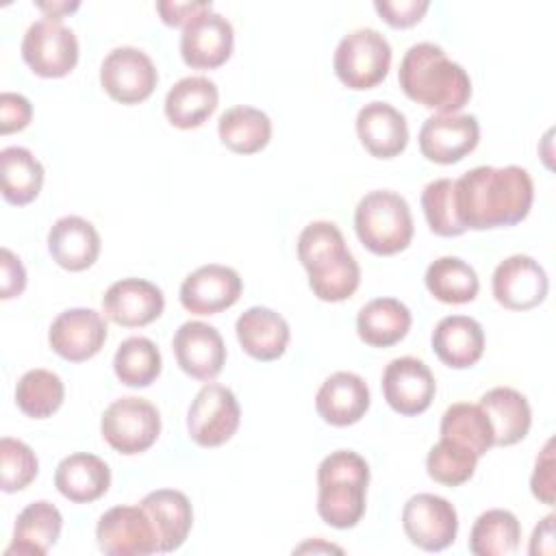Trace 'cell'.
Wrapping results in <instances>:
<instances>
[{"label":"cell","instance_id":"cell-46","mask_svg":"<svg viewBox=\"0 0 556 556\" xmlns=\"http://www.w3.org/2000/svg\"><path fill=\"white\" fill-rule=\"evenodd\" d=\"M26 287V269L22 261L9 250H0V298L11 300L20 295Z\"/></svg>","mask_w":556,"mask_h":556},{"label":"cell","instance_id":"cell-22","mask_svg":"<svg viewBox=\"0 0 556 556\" xmlns=\"http://www.w3.org/2000/svg\"><path fill=\"white\" fill-rule=\"evenodd\" d=\"M100 235L91 222L78 215L59 217L48 232V250L54 263L67 271L89 269L100 254Z\"/></svg>","mask_w":556,"mask_h":556},{"label":"cell","instance_id":"cell-37","mask_svg":"<svg viewBox=\"0 0 556 556\" xmlns=\"http://www.w3.org/2000/svg\"><path fill=\"white\" fill-rule=\"evenodd\" d=\"M161 352L156 343L148 337L124 339L113 356V369L122 384L126 387H150L161 374Z\"/></svg>","mask_w":556,"mask_h":556},{"label":"cell","instance_id":"cell-38","mask_svg":"<svg viewBox=\"0 0 556 556\" xmlns=\"http://www.w3.org/2000/svg\"><path fill=\"white\" fill-rule=\"evenodd\" d=\"M65 397V384L59 374L50 369L26 371L15 387L17 408L33 419H46L54 415Z\"/></svg>","mask_w":556,"mask_h":556},{"label":"cell","instance_id":"cell-10","mask_svg":"<svg viewBox=\"0 0 556 556\" xmlns=\"http://www.w3.org/2000/svg\"><path fill=\"white\" fill-rule=\"evenodd\" d=\"M96 541L111 556H148L159 552V534L141 506H113L96 526Z\"/></svg>","mask_w":556,"mask_h":556},{"label":"cell","instance_id":"cell-48","mask_svg":"<svg viewBox=\"0 0 556 556\" xmlns=\"http://www.w3.org/2000/svg\"><path fill=\"white\" fill-rule=\"evenodd\" d=\"M554 515H547L539 521L530 539V554L532 556H552L554 554Z\"/></svg>","mask_w":556,"mask_h":556},{"label":"cell","instance_id":"cell-39","mask_svg":"<svg viewBox=\"0 0 556 556\" xmlns=\"http://www.w3.org/2000/svg\"><path fill=\"white\" fill-rule=\"evenodd\" d=\"M421 208L428 228L439 237H458L467 230L456 215L452 178H437L428 182L421 191Z\"/></svg>","mask_w":556,"mask_h":556},{"label":"cell","instance_id":"cell-6","mask_svg":"<svg viewBox=\"0 0 556 556\" xmlns=\"http://www.w3.org/2000/svg\"><path fill=\"white\" fill-rule=\"evenodd\" d=\"M102 439L119 454L132 456L150 450L161 434V415L152 402L126 395L111 402L100 419Z\"/></svg>","mask_w":556,"mask_h":556},{"label":"cell","instance_id":"cell-27","mask_svg":"<svg viewBox=\"0 0 556 556\" xmlns=\"http://www.w3.org/2000/svg\"><path fill=\"white\" fill-rule=\"evenodd\" d=\"M152 519L159 534V552L178 549L191 530L193 510L189 497L176 489L150 491L139 504Z\"/></svg>","mask_w":556,"mask_h":556},{"label":"cell","instance_id":"cell-2","mask_svg":"<svg viewBox=\"0 0 556 556\" xmlns=\"http://www.w3.org/2000/svg\"><path fill=\"white\" fill-rule=\"evenodd\" d=\"M397 83L406 98L437 113H458L471 98V80L465 67L430 41H419L404 52Z\"/></svg>","mask_w":556,"mask_h":556},{"label":"cell","instance_id":"cell-44","mask_svg":"<svg viewBox=\"0 0 556 556\" xmlns=\"http://www.w3.org/2000/svg\"><path fill=\"white\" fill-rule=\"evenodd\" d=\"M554 489H556V480H554V439H547L543 450L536 456L534 471L530 476V491L539 502L552 506L554 504Z\"/></svg>","mask_w":556,"mask_h":556},{"label":"cell","instance_id":"cell-32","mask_svg":"<svg viewBox=\"0 0 556 556\" xmlns=\"http://www.w3.org/2000/svg\"><path fill=\"white\" fill-rule=\"evenodd\" d=\"M0 178L2 198L9 204L24 206L33 202L41 191L43 165L28 148L9 146L0 152Z\"/></svg>","mask_w":556,"mask_h":556},{"label":"cell","instance_id":"cell-25","mask_svg":"<svg viewBox=\"0 0 556 556\" xmlns=\"http://www.w3.org/2000/svg\"><path fill=\"white\" fill-rule=\"evenodd\" d=\"M54 486L65 500L74 504H89L109 491L111 469L100 456L76 452L56 465Z\"/></svg>","mask_w":556,"mask_h":556},{"label":"cell","instance_id":"cell-13","mask_svg":"<svg viewBox=\"0 0 556 556\" xmlns=\"http://www.w3.org/2000/svg\"><path fill=\"white\" fill-rule=\"evenodd\" d=\"M493 298L508 311H528L539 306L549 289L547 274L539 261L528 254H513L497 263L491 278Z\"/></svg>","mask_w":556,"mask_h":556},{"label":"cell","instance_id":"cell-31","mask_svg":"<svg viewBox=\"0 0 556 556\" xmlns=\"http://www.w3.org/2000/svg\"><path fill=\"white\" fill-rule=\"evenodd\" d=\"M217 135L228 150L237 154H256L271 139V119L261 109L237 104L219 115Z\"/></svg>","mask_w":556,"mask_h":556},{"label":"cell","instance_id":"cell-18","mask_svg":"<svg viewBox=\"0 0 556 556\" xmlns=\"http://www.w3.org/2000/svg\"><path fill=\"white\" fill-rule=\"evenodd\" d=\"M178 367L195 378L211 382L226 363V345L219 330L204 321H185L172 341Z\"/></svg>","mask_w":556,"mask_h":556},{"label":"cell","instance_id":"cell-19","mask_svg":"<svg viewBox=\"0 0 556 556\" xmlns=\"http://www.w3.org/2000/svg\"><path fill=\"white\" fill-rule=\"evenodd\" d=\"M163 291L143 278H122L102 295V313L122 328H141L161 317Z\"/></svg>","mask_w":556,"mask_h":556},{"label":"cell","instance_id":"cell-12","mask_svg":"<svg viewBox=\"0 0 556 556\" xmlns=\"http://www.w3.org/2000/svg\"><path fill=\"white\" fill-rule=\"evenodd\" d=\"M480 141V124L467 113H437L419 128L421 154L439 165L463 161Z\"/></svg>","mask_w":556,"mask_h":556},{"label":"cell","instance_id":"cell-21","mask_svg":"<svg viewBox=\"0 0 556 556\" xmlns=\"http://www.w3.org/2000/svg\"><path fill=\"white\" fill-rule=\"evenodd\" d=\"M356 135L376 159H393L406 150L408 124L393 104L374 100L356 115Z\"/></svg>","mask_w":556,"mask_h":556},{"label":"cell","instance_id":"cell-36","mask_svg":"<svg viewBox=\"0 0 556 556\" xmlns=\"http://www.w3.org/2000/svg\"><path fill=\"white\" fill-rule=\"evenodd\" d=\"M348 254L343 232L332 222H311L298 237V258L308 276L337 265Z\"/></svg>","mask_w":556,"mask_h":556},{"label":"cell","instance_id":"cell-23","mask_svg":"<svg viewBox=\"0 0 556 556\" xmlns=\"http://www.w3.org/2000/svg\"><path fill=\"white\" fill-rule=\"evenodd\" d=\"M235 330L243 352L256 361L280 358L291 339L287 319L267 306H250L243 311Z\"/></svg>","mask_w":556,"mask_h":556},{"label":"cell","instance_id":"cell-16","mask_svg":"<svg viewBox=\"0 0 556 556\" xmlns=\"http://www.w3.org/2000/svg\"><path fill=\"white\" fill-rule=\"evenodd\" d=\"M232 24L213 9L195 15L180 35V56L193 70H215L224 65L232 54Z\"/></svg>","mask_w":556,"mask_h":556},{"label":"cell","instance_id":"cell-34","mask_svg":"<svg viewBox=\"0 0 556 556\" xmlns=\"http://www.w3.org/2000/svg\"><path fill=\"white\" fill-rule=\"evenodd\" d=\"M424 282L430 295L445 304H467L480 289L476 269L458 256H441L432 261L426 269Z\"/></svg>","mask_w":556,"mask_h":556},{"label":"cell","instance_id":"cell-15","mask_svg":"<svg viewBox=\"0 0 556 556\" xmlns=\"http://www.w3.org/2000/svg\"><path fill=\"white\" fill-rule=\"evenodd\" d=\"M382 393L395 413L413 417L428 410L437 393V382L424 361L415 356H400L382 371Z\"/></svg>","mask_w":556,"mask_h":556},{"label":"cell","instance_id":"cell-1","mask_svg":"<svg viewBox=\"0 0 556 556\" xmlns=\"http://www.w3.org/2000/svg\"><path fill=\"white\" fill-rule=\"evenodd\" d=\"M534 182L519 165H478L454 180V206L471 230L506 228L523 222L532 208Z\"/></svg>","mask_w":556,"mask_h":556},{"label":"cell","instance_id":"cell-28","mask_svg":"<svg viewBox=\"0 0 556 556\" xmlns=\"http://www.w3.org/2000/svg\"><path fill=\"white\" fill-rule=\"evenodd\" d=\"M491 426H493V443L500 447L519 443L532 424V410L517 389L513 387H493L478 402Z\"/></svg>","mask_w":556,"mask_h":556},{"label":"cell","instance_id":"cell-7","mask_svg":"<svg viewBox=\"0 0 556 556\" xmlns=\"http://www.w3.org/2000/svg\"><path fill=\"white\" fill-rule=\"evenodd\" d=\"M22 59L41 78L67 76L78 63V39L61 20H37L24 33Z\"/></svg>","mask_w":556,"mask_h":556},{"label":"cell","instance_id":"cell-11","mask_svg":"<svg viewBox=\"0 0 556 556\" xmlns=\"http://www.w3.org/2000/svg\"><path fill=\"white\" fill-rule=\"evenodd\" d=\"M402 526L413 545L426 552H441L456 539L458 515L445 497L417 493L402 508Z\"/></svg>","mask_w":556,"mask_h":556},{"label":"cell","instance_id":"cell-9","mask_svg":"<svg viewBox=\"0 0 556 556\" xmlns=\"http://www.w3.org/2000/svg\"><path fill=\"white\" fill-rule=\"evenodd\" d=\"M159 83V72L152 59L135 48H113L100 65V85L111 100L119 104H139L148 100Z\"/></svg>","mask_w":556,"mask_h":556},{"label":"cell","instance_id":"cell-4","mask_svg":"<svg viewBox=\"0 0 556 556\" xmlns=\"http://www.w3.org/2000/svg\"><path fill=\"white\" fill-rule=\"evenodd\" d=\"M354 228L361 243L378 256H391L406 250L415 232L408 202L389 189L369 191L358 200Z\"/></svg>","mask_w":556,"mask_h":556},{"label":"cell","instance_id":"cell-42","mask_svg":"<svg viewBox=\"0 0 556 556\" xmlns=\"http://www.w3.org/2000/svg\"><path fill=\"white\" fill-rule=\"evenodd\" d=\"M361 285V267L352 252L337 265L308 276V287L313 295L324 302H343L354 295Z\"/></svg>","mask_w":556,"mask_h":556},{"label":"cell","instance_id":"cell-5","mask_svg":"<svg viewBox=\"0 0 556 556\" xmlns=\"http://www.w3.org/2000/svg\"><path fill=\"white\" fill-rule=\"evenodd\" d=\"M332 67L337 78L354 91L380 85L391 67V46L376 28H356L337 43Z\"/></svg>","mask_w":556,"mask_h":556},{"label":"cell","instance_id":"cell-41","mask_svg":"<svg viewBox=\"0 0 556 556\" xmlns=\"http://www.w3.org/2000/svg\"><path fill=\"white\" fill-rule=\"evenodd\" d=\"M0 486L4 493H15L26 489L39 471V460L35 452L20 439L2 437L0 439Z\"/></svg>","mask_w":556,"mask_h":556},{"label":"cell","instance_id":"cell-43","mask_svg":"<svg viewBox=\"0 0 556 556\" xmlns=\"http://www.w3.org/2000/svg\"><path fill=\"white\" fill-rule=\"evenodd\" d=\"M374 9L393 28H408L421 22L430 9L428 0H376Z\"/></svg>","mask_w":556,"mask_h":556},{"label":"cell","instance_id":"cell-40","mask_svg":"<svg viewBox=\"0 0 556 556\" xmlns=\"http://www.w3.org/2000/svg\"><path fill=\"white\" fill-rule=\"evenodd\" d=\"M478 465V456L469 450L441 439L437 445L430 447L426 456V471L428 476L445 486H458L465 484Z\"/></svg>","mask_w":556,"mask_h":556},{"label":"cell","instance_id":"cell-8","mask_svg":"<svg viewBox=\"0 0 556 556\" xmlns=\"http://www.w3.org/2000/svg\"><path fill=\"white\" fill-rule=\"evenodd\" d=\"M241 421V408L235 393L208 382L204 384L187 410V432L200 447H219L232 439Z\"/></svg>","mask_w":556,"mask_h":556},{"label":"cell","instance_id":"cell-20","mask_svg":"<svg viewBox=\"0 0 556 556\" xmlns=\"http://www.w3.org/2000/svg\"><path fill=\"white\" fill-rule=\"evenodd\" d=\"M369 387L354 371H334L321 382L315 395L317 415L339 428L361 421L369 410Z\"/></svg>","mask_w":556,"mask_h":556},{"label":"cell","instance_id":"cell-45","mask_svg":"<svg viewBox=\"0 0 556 556\" xmlns=\"http://www.w3.org/2000/svg\"><path fill=\"white\" fill-rule=\"evenodd\" d=\"M33 119V104L26 96L2 91L0 93V132L9 135L24 130Z\"/></svg>","mask_w":556,"mask_h":556},{"label":"cell","instance_id":"cell-35","mask_svg":"<svg viewBox=\"0 0 556 556\" xmlns=\"http://www.w3.org/2000/svg\"><path fill=\"white\" fill-rule=\"evenodd\" d=\"M521 539L519 519L504 508L482 513L469 534V552L476 556H508L517 552Z\"/></svg>","mask_w":556,"mask_h":556},{"label":"cell","instance_id":"cell-26","mask_svg":"<svg viewBox=\"0 0 556 556\" xmlns=\"http://www.w3.org/2000/svg\"><path fill=\"white\" fill-rule=\"evenodd\" d=\"M217 85L206 76H185L165 96V117L180 130L200 128L217 109Z\"/></svg>","mask_w":556,"mask_h":556},{"label":"cell","instance_id":"cell-29","mask_svg":"<svg viewBox=\"0 0 556 556\" xmlns=\"http://www.w3.org/2000/svg\"><path fill=\"white\" fill-rule=\"evenodd\" d=\"M63 528V517L59 508L46 500L30 502L15 519L13 543L4 549L11 554H30L43 556L56 543Z\"/></svg>","mask_w":556,"mask_h":556},{"label":"cell","instance_id":"cell-30","mask_svg":"<svg viewBox=\"0 0 556 556\" xmlns=\"http://www.w3.org/2000/svg\"><path fill=\"white\" fill-rule=\"evenodd\" d=\"M413 324L408 306L395 298L369 300L356 315V332L371 348H391L400 343Z\"/></svg>","mask_w":556,"mask_h":556},{"label":"cell","instance_id":"cell-47","mask_svg":"<svg viewBox=\"0 0 556 556\" xmlns=\"http://www.w3.org/2000/svg\"><path fill=\"white\" fill-rule=\"evenodd\" d=\"M213 4L208 0H193V2H176V0H161L156 2V11L167 26H187L195 15L211 11Z\"/></svg>","mask_w":556,"mask_h":556},{"label":"cell","instance_id":"cell-17","mask_svg":"<svg viewBox=\"0 0 556 556\" xmlns=\"http://www.w3.org/2000/svg\"><path fill=\"white\" fill-rule=\"evenodd\" d=\"M241 289L243 282L232 267L208 263L182 280L180 304L193 315H217L239 300Z\"/></svg>","mask_w":556,"mask_h":556},{"label":"cell","instance_id":"cell-14","mask_svg":"<svg viewBox=\"0 0 556 556\" xmlns=\"http://www.w3.org/2000/svg\"><path fill=\"white\" fill-rule=\"evenodd\" d=\"M109 328L104 315L93 308H67L54 317L48 330L50 348L70 363H83L93 358L104 341Z\"/></svg>","mask_w":556,"mask_h":556},{"label":"cell","instance_id":"cell-3","mask_svg":"<svg viewBox=\"0 0 556 556\" xmlns=\"http://www.w3.org/2000/svg\"><path fill=\"white\" fill-rule=\"evenodd\" d=\"M367 460L352 450L330 452L317 467V515L337 530L354 528L365 515Z\"/></svg>","mask_w":556,"mask_h":556},{"label":"cell","instance_id":"cell-33","mask_svg":"<svg viewBox=\"0 0 556 556\" xmlns=\"http://www.w3.org/2000/svg\"><path fill=\"white\" fill-rule=\"evenodd\" d=\"M441 439H447L478 458L484 456L493 443V426L480 404L456 402L445 408L441 417Z\"/></svg>","mask_w":556,"mask_h":556},{"label":"cell","instance_id":"cell-49","mask_svg":"<svg viewBox=\"0 0 556 556\" xmlns=\"http://www.w3.org/2000/svg\"><path fill=\"white\" fill-rule=\"evenodd\" d=\"M39 11L46 13L50 20H61L65 13H72L80 7V2H35Z\"/></svg>","mask_w":556,"mask_h":556},{"label":"cell","instance_id":"cell-24","mask_svg":"<svg viewBox=\"0 0 556 556\" xmlns=\"http://www.w3.org/2000/svg\"><path fill=\"white\" fill-rule=\"evenodd\" d=\"M432 352L452 369H467L482 358L484 330L469 315H447L432 330Z\"/></svg>","mask_w":556,"mask_h":556}]
</instances>
